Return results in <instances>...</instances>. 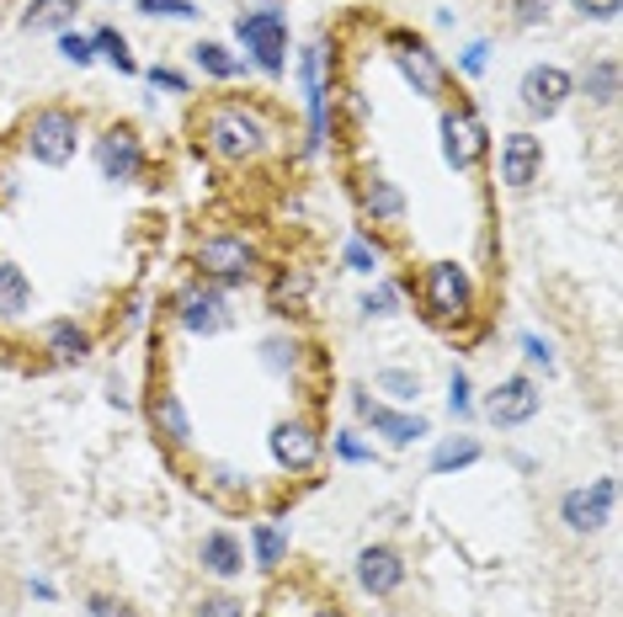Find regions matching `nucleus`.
<instances>
[{
	"label": "nucleus",
	"instance_id": "obj_1",
	"mask_svg": "<svg viewBox=\"0 0 623 617\" xmlns=\"http://www.w3.org/2000/svg\"><path fill=\"white\" fill-rule=\"evenodd\" d=\"M22 150L38 165H48V170H64L81 155V118L70 107H43L22 128Z\"/></svg>",
	"mask_w": 623,
	"mask_h": 617
},
{
	"label": "nucleus",
	"instance_id": "obj_2",
	"mask_svg": "<svg viewBox=\"0 0 623 617\" xmlns=\"http://www.w3.org/2000/svg\"><path fill=\"white\" fill-rule=\"evenodd\" d=\"M203 144L208 155H219V161L240 165L250 161V155H261V144H267V123L256 118V112H246V107H213L203 123Z\"/></svg>",
	"mask_w": 623,
	"mask_h": 617
},
{
	"label": "nucleus",
	"instance_id": "obj_3",
	"mask_svg": "<svg viewBox=\"0 0 623 617\" xmlns=\"http://www.w3.org/2000/svg\"><path fill=\"white\" fill-rule=\"evenodd\" d=\"M235 38L246 43L250 64L267 70V75H283L289 70V16L261 5V11H240L235 16Z\"/></svg>",
	"mask_w": 623,
	"mask_h": 617
},
{
	"label": "nucleus",
	"instance_id": "obj_4",
	"mask_svg": "<svg viewBox=\"0 0 623 617\" xmlns=\"http://www.w3.org/2000/svg\"><path fill=\"white\" fill-rule=\"evenodd\" d=\"M389 48H395L400 81L411 85L415 96H426V102H443L448 96V64L432 54V43L411 38V33H389Z\"/></svg>",
	"mask_w": 623,
	"mask_h": 617
},
{
	"label": "nucleus",
	"instance_id": "obj_5",
	"mask_svg": "<svg viewBox=\"0 0 623 617\" xmlns=\"http://www.w3.org/2000/svg\"><path fill=\"white\" fill-rule=\"evenodd\" d=\"M192 261H198L203 283L230 288V283H246L250 272H256V246L240 240V235H208V240H198Z\"/></svg>",
	"mask_w": 623,
	"mask_h": 617
},
{
	"label": "nucleus",
	"instance_id": "obj_6",
	"mask_svg": "<svg viewBox=\"0 0 623 617\" xmlns=\"http://www.w3.org/2000/svg\"><path fill=\"white\" fill-rule=\"evenodd\" d=\"M469 304H474L469 272H463L458 261H432V266H426V315H432L437 325H454V320L469 315Z\"/></svg>",
	"mask_w": 623,
	"mask_h": 617
},
{
	"label": "nucleus",
	"instance_id": "obj_7",
	"mask_svg": "<svg viewBox=\"0 0 623 617\" xmlns=\"http://www.w3.org/2000/svg\"><path fill=\"white\" fill-rule=\"evenodd\" d=\"M437 133H443V161L454 165V170H469L474 161H485V150H491L485 123H480L469 107H443Z\"/></svg>",
	"mask_w": 623,
	"mask_h": 617
},
{
	"label": "nucleus",
	"instance_id": "obj_8",
	"mask_svg": "<svg viewBox=\"0 0 623 617\" xmlns=\"http://www.w3.org/2000/svg\"><path fill=\"white\" fill-rule=\"evenodd\" d=\"M176 320L187 335H219L230 325V293L219 283H187L176 293Z\"/></svg>",
	"mask_w": 623,
	"mask_h": 617
},
{
	"label": "nucleus",
	"instance_id": "obj_9",
	"mask_svg": "<svg viewBox=\"0 0 623 617\" xmlns=\"http://www.w3.org/2000/svg\"><path fill=\"white\" fill-rule=\"evenodd\" d=\"M267 453H272L278 468H289V474H309L320 463V453H326V442H320V431L309 420H278L272 437H267Z\"/></svg>",
	"mask_w": 623,
	"mask_h": 617
},
{
	"label": "nucleus",
	"instance_id": "obj_10",
	"mask_svg": "<svg viewBox=\"0 0 623 617\" xmlns=\"http://www.w3.org/2000/svg\"><path fill=\"white\" fill-rule=\"evenodd\" d=\"M517 96H522V107L533 112V118H554L571 96H576V75L571 70H560V64H533L522 85H517Z\"/></svg>",
	"mask_w": 623,
	"mask_h": 617
},
{
	"label": "nucleus",
	"instance_id": "obj_11",
	"mask_svg": "<svg viewBox=\"0 0 623 617\" xmlns=\"http://www.w3.org/2000/svg\"><path fill=\"white\" fill-rule=\"evenodd\" d=\"M543 394L533 378H522V372H512V378H501L496 389H491V400H485V415L496 420V426H528L533 415H539Z\"/></svg>",
	"mask_w": 623,
	"mask_h": 617
},
{
	"label": "nucleus",
	"instance_id": "obj_12",
	"mask_svg": "<svg viewBox=\"0 0 623 617\" xmlns=\"http://www.w3.org/2000/svg\"><path fill=\"white\" fill-rule=\"evenodd\" d=\"M613 500H619V485H613V479H597L591 490L565 495V500H560V517H565L571 533H597V527L613 522Z\"/></svg>",
	"mask_w": 623,
	"mask_h": 617
},
{
	"label": "nucleus",
	"instance_id": "obj_13",
	"mask_svg": "<svg viewBox=\"0 0 623 617\" xmlns=\"http://www.w3.org/2000/svg\"><path fill=\"white\" fill-rule=\"evenodd\" d=\"M96 165H102L107 181H139V170H144V144H139V133H133V128H107V133L96 139Z\"/></svg>",
	"mask_w": 623,
	"mask_h": 617
},
{
	"label": "nucleus",
	"instance_id": "obj_14",
	"mask_svg": "<svg viewBox=\"0 0 623 617\" xmlns=\"http://www.w3.org/2000/svg\"><path fill=\"white\" fill-rule=\"evenodd\" d=\"M352 405H357V415H363V420L374 426L378 437H389L395 448H411V442H421V437H432L426 415L389 411V405H378V400H368V394H352Z\"/></svg>",
	"mask_w": 623,
	"mask_h": 617
},
{
	"label": "nucleus",
	"instance_id": "obj_15",
	"mask_svg": "<svg viewBox=\"0 0 623 617\" xmlns=\"http://www.w3.org/2000/svg\"><path fill=\"white\" fill-rule=\"evenodd\" d=\"M539 170H543V139H533V133H506L501 139V181L512 192H528L539 181Z\"/></svg>",
	"mask_w": 623,
	"mask_h": 617
},
{
	"label": "nucleus",
	"instance_id": "obj_16",
	"mask_svg": "<svg viewBox=\"0 0 623 617\" xmlns=\"http://www.w3.org/2000/svg\"><path fill=\"white\" fill-rule=\"evenodd\" d=\"M357 585H363L368 596H395V591L405 585V559H400L395 548H384V543L363 548V554H357Z\"/></svg>",
	"mask_w": 623,
	"mask_h": 617
},
{
	"label": "nucleus",
	"instance_id": "obj_17",
	"mask_svg": "<svg viewBox=\"0 0 623 617\" xmlns=\"http://www.w3.org/2000/svg\"><path fill=\"white\" fill-rule=\"evenodd\" d=\"M150 426H155V437H161L166 448H192V411L181 405L176 389H155V400H150Z\"/></svg>",
	"mask_w": 623,
	"mask_h": 617
},
{
	"label": "nucleus",
	"instance_id": "obj_18",
	"mask_svg": "<svg viewBox=\"0 0 623 617\" xmlns=\"http://www.w3.org/2000/svg\"><path fill=\"white\" fill-rule=\"evenodd\" d=\"M357 203L374 224H400L405 218V192L389 181V176H363L357 181Z\"/></svg>",
	"mask_w": 623,
	"mask_h": 617
},
{
	"label": "nucleus",
	"instance_id": "obj_19",
	"mask_svg": "<svg viewBox=\"0 0 623 617\" xmlns=\"http://www.w3.org/2000/svg\"><path fill=\"white\" fill-rule=\"evenodd\" d=\"M81 0H27L22 5V33H70Z\"/></svg>",
	"mask_w": 623,
	"mask_h": 617
},
{
	"label": "nucleus",
	"instance_id": "obj_20",
	"mask_svg": "<svg viewBox=\"0 0 623 617\" xmlns=\"http://www.w3.org/2000/svg\"><path fill=\"white\" fill-rule=\"evenodd\" d=\"M198 559H203L208 576H219V580H230V576L246 570V548H240V537L235 533H208L203 548H198Z\"/></svg>",
	"mask_w": 623,
	"mask_h": 617
},
{
	"label": "nucleus",
	"instance_id": "obj_21",
	"mask_svg": "<svg viewBox=\"0 0 623 617\" xmlns=\"http://www.w3.org/2000/svg\"><path fill=\"white\" fill-rule=\"evenodd\" d=\"M43 346H48L54 363H85L91 357V330L75 325V320H54L43 330Z\"/></svg>",
	"mask_w": 623,
	"mask_h": 617
},
{
	"label": "nucleus",
	"instance_id": "obj_22",
	"mask_svg": "<svg viewBox=\"0 0 623 617\" xmlns=\"http://www.w3.org/2000/svg\"><path fill=\"white\" fill-rule=\"evenodd\" d=\"M33 309V283L16 261H0V320H22Z\"/></svg>",
	"mask_w": 623,
	"mask_h": 617
},
{
	"label": "nucleus",
	"instance_id": "obj_23",
	"mask_svg": "<svg viewBox=\"0 0 623 617\" xmlns=\"http://www.w3.org/2000/svg\"><path fill=\"white\" fill-rule=\"evenodd\" d=\"M576 85H581L597 107H613V102H619V59H591Z\"/></svg>",
	"mask_w": 623,
	"mask_h": 617
},
{
	"label": "nucleus",
	"instance_id": "obj_24",
	"mask_svg": "<svg viewBox=\"0 0 623 617\" xmlns=\"http://www.w3.org/2000/svg\"><path fill=\"white\" fill-rule=\"evenodd\" d=\"M480 442L474 437H448V442H437V453H432V474H458V468H469V463H480Z\"/></svg>",
	"mask_w": 623,
	"mask_h": 617
},
{
	"label": "nucleus",
	"instance_id": "obj_25",
	"mask_svg": "<svg viewBox=\"0 0 623 617\" xmlns=\"http://www.w3.org/2000/svg\"><path fill=\"white\" fill-rule=\"evenodd\" d=\"M192 59H198V70L213 75V81H235V75L250 64V59H235L224 43H198V48H192Z\"/></svg>",
	"mask_w": 623,
	"mask_h": 617
},
{
	"label": "nucleus",
	"instance_id": "obj_26",
	"mask_svg": "<svg viewBox=\"0 0 623 617\" xmlns=\"http://www.w3.org/2000/svg\"><path fill=\"white\" fill-rule=\"evenodd\" d=\"M250 543H256V565H261V570H278L283 554H289V527H283V522H261V527L250 533Z\"/></svg>",
	"mask_w": 623,
	"mask_h": 617
},
{
	"label": "nucleus",
	"instance_id": "obj_27",
	"mask_svg": "<svg viewBox=\"0 0 623 617\" xmlns=\"http://www.w3.org/2000/svg\"><path fill=\"white\" fill-rule=\"evenodd\" d=\"M203 490H208V495H219L224 506H240V500L250 495V474H240V468H230V463H219V468H208Z\"/></svg>",
	"mask_w": 623,
	"mask_h": 617
},
{
	"label": "nucleus",
	"instance_id": "obj_28",
	"mask_svg": "<svg viewBox=\"0 0 623 617\" xmlns=\"http://www.w3.org/2000/svg\"><path fill=\"white\" fill-rule=\"evenodd\" d=\"M374 389L378 394H389L395 405H415V400H421V378H415L411 368H378Z\"/></svg>",
	"mask_w": 623,
	"mask_h": 617
},
{
	"label": "nucleus",
	"instance_id": "obj_29",
	"mask_svg": "<svg viewBox=\"0 0 623 617\" xmlns=\"http://www.w3.org/2000/svg\"><path fill=\"white\" fill-rule=\"evenodd\" d=\"M91 48H96V59H107L113 70L133 75V54H128V38L118 27H96V33H91Z\"/></svg>",
	"mask_w": 623,
	"mask_h": 617
},
{
	"label": "nucleus",
	"instance_id": "obj_30",
	"mask_svg": "<svg viewBox=\"0 0 623 617\" xmlns=\"http://www.w3.org/2000/svg\"><path fill=\"white\" fill-rule=\"evenodd\" d=\"M357 309H363V315H368V320H384V315H395V309H400V288H395V283H378L374 293H363V304H357Z\"/></svg>",
	"mask_w": 623,
	"mask_h": 617
},
{
	"label": "nucleus",
	"instance_id": "obj_31",
	"mask_svg": "<svg viewBox=\"0 0 623 617\" xmlns=\"http://www.w3.org/2000/svg\"><path fill=\"white\" fill-rule=\"evenodd\" d=\"M293 352H298V346H293V341H283V335H278V341H267V346H261V368L283 378V372H293V363H298Z\"/></svg>",
	"mask_w": 623,
	"mask_h": 617
},
{
	"label": "nucleus",
	"instance_id": "obj_32",
	"mask_svg": "<svg viewBox=\"0 0 623 617\" xmlns=\"http://www.w3.org/2000/svg\"><path fill=\"white\" fill-rule=\"evenodd\" d=\"M139 11H144V16H166V22H192V16H198L192 0H139Z\"/></svg>",
	"mask_w": 623,
	"mask_h": 617
},
{
	"label": "nucleus",
	"instance_id": "obj_33",
	"mask_svg": "<svg viewBox=\"0 0 623 617\" xmlns=\"http://www.w3.org/2000/svg\"><path fill=\"white\" fill-rule=\"evenodd\" d=\"M59 54L75 64V70H85V64H96V48H91V38H81L75 27L70 33H59Z\"/></svg>",
	"mask_w": 623,
	"mask_h": 617
},
{
	"label": "nucleus",
	"instance_id": "obj_34",
	"mask_svg": "<svg viewBox=\"0 0 623 617\" xmlns=\"http://www.w3.org/2000/svg\"><path fill=\"white\" fill-rule=\"evenodd\" d=\"M448 411L463 420V415L474 411V389H469V372L454 368V378H448Z\"/></svg>",
	"mask_w": 623,
	"mask_h": 617
},
{
	"label": "nucleus",
	"instance_id": "obj_35",
	"mask_svg": "<svg viewBox=\"0 0 623 617\" xmlns=\"http://www.w3.org/2000/svg\"><path fill=\"white\" fill-rule=\"evenodd\" d=\"M346 266H352V272H363V277H368V272H374V266H378V250L368 246V240H363V235H357V240H346Z\"/></svg>",
	"mask_w": 623,
	"mask_h": 617
},
{
	"label": "nucleus",
	"instance_id": "obj_36",
	"mask_svg": "<svg viewBox=\"0 0 623 617\" xmlns=\"http://www.w3.org/2000/svg\"><path fill=\"white\" fill-rule=\"evenodd\" d=\"M522 357H528V363H533V368L554 372V346H549V341H543V335H533V330H528V335H522Z\"/></svg>",
	"mask_w": 623,
	"mask_h": 617
},
{
	"label": "nucleus",
	"instance_id": "obj_37",
	"mask_svg": "<svg viewBox=\"0 0 623 617\" xmlns=\"http://www.w3.org/2000/svg\"><path fill=\"white\" fill-rule=\"evenodd\" d=\"M336 453L346 458V463H374V448H368L357 431H341V437H336Z\"/></svg>",
	"mask_w": 623,
	"mask_h": 617
},
{
	"label": "nucleus",
	"instance_id": "obj_38",
	"mask_svg": "<svg viewBox=\"0 0 623 617\" xmlns=\"http://www.w3.org/2000/svg\"><path fill=\"white\" fill-rule=\"evenodd\" d=\"M571 5L581 11L586 22H613V16L623 11V0H571Z\"/></svg>",
	"mask_w": 623,
	"mask_h": 617
},
{
	"label": "nucleus",
	"instance_id": "obj_39",
	"mask_svg": "<svg viewBox=\"0 0 623 617\" xmlns=\"http://www.w3.org/2000/svg\"><path fill=\"white\" fill-rule=\"evenodd\" d=\"M198 617H246V607L235 596H203L198 602Z\"/></svg>",
	"mask_w": 623,
	"mask_h": 617
},
{
	"label": "nucleus",
	"instance_id": "obj_40",
	"mask_svg": "<svg viewBox=\"0 0 623 617\" xmlns=\"http://www.w3.org/2000/svg\"><path fill=\"white\" fill-rule=\"evenodd\" d=\"M458 64H463V75H485V64H491V48H485V43H463Z\"/></svg>",
	"mask_w": 623,
	"mask_h": 617
},
{
	"label": "nucleus",
	"instance_id": "obj_41",
	"mask_svg": "<svg viewBox=\"0 0 623 617\" xmlns=\"http://www.w3.org/2000/svg\"><path fill=\"white\" fill-rule=\"evenodd\" d=\"M549 22V0H517V27H539Z\"/></svg>",
	"mask_w": 623,
	"mask_h": 617
},
{
	"label": "nucleus",
	"instance_id": "obj_42",
	"mask_svg": "<svg viewBox=\"0 0 623 617\" xmlns=\"http://www.w3.org/2000/svg\"><path fill=\"white\" fill-rule=\"evenodd\" d=\"M150 85H155V91H176V96H187V75H176V70H166V64L150 70Z\"/></svg>",
	"mask_w": 623,
	"mask_h": 617
},
{
	"label": "nucleus",
	"instance_id": "obj_43",
	"mask_svg": "<svg viewBox=\"0 0 623 617\" xmlns=\"http://www.w3.org/2000/svg\"><path fill=\"white\" fill-rule=\"evenodd\" d=\"M91 613L96 617H139V613H128L124 602H113V596H91Z\"/></svg>",
	"mask_w": 623,
	"mask_h": 617
},
{
	"label": "nucleus",
	"instance_id": "obj_44",
	"mask_svg": "<svg viewBox=\"0 0 623 617\" xmlns=\"http://www.w3.org/2000/svg\"><path fill=\"white\" fill-rule=\"evenodd\" d=\"M315 617H341V613H315Z\"/></svg>",
	"mask_w": 623,
	"mask_h": 617
}]
</instances>
